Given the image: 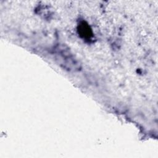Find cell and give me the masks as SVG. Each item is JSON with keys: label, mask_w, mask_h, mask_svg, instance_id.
Returning a JSON list of instances; mask_svg holds the SVG:
<instances>
[{"label": "cell", "mask_w": 158, "mask_h": 158, "mask_svg": "<svg viewBox=\"0 0 158 158\" xmlns=\"http://www.w3.org/2000/svg\"><path fill=\"white\" fill-rule=\"evenodd\" d=\"M78 32L82 38L85 39H89L93 36L91 29L85 22H82L78 24Z\"/></svg>", "instance_id": "6da1fadb"}]
</instances>
